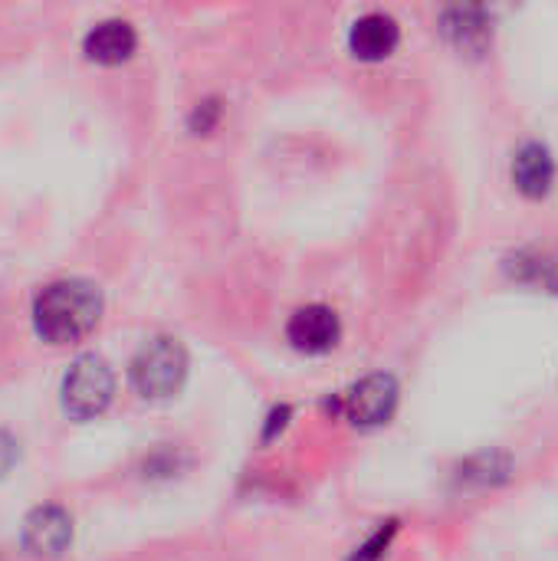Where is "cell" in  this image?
Here are the masks:
<instances>
[{
    "mask_svg": "<svg viewBox=\"0 0 558 561\" xmlns=\"http://www.w3.org/2000/svg\"><path fill=\"white\" fill-rule=\"evenodd\" d=\"M102 316V293L89 279L49 283L33 302V325L39 339L53 345H69L86 339Z\"/></svg>",
    "mask_w": 558,
    "mask_h": 561,
    "instance_id": "6da1fadb",
    "label": "cell"
},
{
    "mask_svg": "<svg viewBox=\"0 0 558 561\" xmlns=\"http://www.w3.org/2000/svg\"><path fill=\"white\" fill-rule=\"evenodd\" d=\"M187 378V352L178 339H151L132 362V385L141 398L161 401L181 391Z\"/></svg>",
    "mask_w": 558,
    "mask_h": 561,
    "instance_id": "7a4b0ae2",
    "label": "cell"
},
{
    "mask_svg": "<svg viewBox=\"0 0 558 561\" xmlns=\"http://www.w3.org/2000/svg\"><path fill=\"white\" fill-rule=\"evenodd\" d=\"M115 378L112 368L99 355H82L62 378V411L76 421H89L102 414L112 401Z\"/></svg>",
    "mask_w": 558,
    "mask_h": 561,
    "instance_id": "3957f363",
    "label": "cell"
},
{
    "mask_svg": "<svg viewBox=\"0 0 558 561\" xmlns=\"http://www.w3.org/2000/svg\"><path fill=\"white\" fill-rule=\"evenodd\" d=\"M339 408L358 427L388 424L398 408V385L391 375H368L339 398Z\"/></svg>",
    "mask_w": 558,
    "mask_h": 561,
    "instance_id": "277c9868",
    "label": "cell"
},
{
    "mask_svg": "<svg viewBox=\"0 0 558 561\" xmlns=\"http://www.w3.org/2000/svg\"><path fill=\"white\" fill-rule=\"evenodd\" d=\"M72 542V519L59 506H39L23 523V546L36 559H59Z\"/></svg>",
    "mask_w": 558,
    "mask_h": 561,
    "instance_id": "5b68a950",
    "label": "cell"
},
{
    "mask_svg": "<svg viewBox=\"0 0 558 561\" xmlns=\"http://www.w3.org/2000/svg\"><path fill=\"white\" fill-rule=\"evenodd\" d=\"M286 335L299 352L319 355V352L335 348V342L342 335V325H339V316L329 306H306L289 319Z\"/></svg>",
    "mask_w": 558,
    "mask_h": 561,
    "instance_id": "8992f818",
    "label": "cell"
},
{
    "mask_svg": "<svg viewBox=\"0 0 558 561\" xmlns=\"http://www.w3.org/2000/svg\"><path fill=\"white\" fill-rule=\"evenodd\" d=\"M398 39H401V30L388 13H365L352 23V33H349L352 53L365 62L388 59L398 49Z\"/></svg>",
    "mask_w": 558,
    "mask_h": 561,
    "instance_id": "52a82bcc",
    "label": "cell"
},
{
    "mask_svg": "<svg viewBox=\"0 0 558 561\" xmlns=\"http://www.w3.org/2000/svg\"><path fill=\"white\" fill-rule=\"evenodd\" d=\"M135 46H138V33L128 20H102L86 33V43H82L86 56L105 66L125 62L135 53Z\"/></svg>",
    "mask_w": 558,
    "mask_h": 561,
    "instance_id": "ba28073f",
    "label": "cell"
},
{
    "mask_svg": "<svg viewBox=\"0 0 558 561\" xmlns=\"http://www.w3.org/2000/svg\"><path fill=\"white\" fill-rule=\"evenodd\" d=\"M553 178H556V161H553V154H549L546 145L529 141V145H523V148L516 151L513 181H516V187H520L526 197H543V194H549Z\"/></svg>",
    "mask_w": 558,
    "mask_h": 561,
    "instance_id": "9c48e42d",
    "label": "cell"
},
{
    "mask_svg": "<svg viewBox=\"0 0 558 561\" xmlns=\"http://www.w3.org/2000/svg\"><path fill=\"white\" fill-rule=\"evenodd\" d=\"M444 30H447V36H451L457 46H464V49H480V46L490 39V33H493V26H490L487 13H483V10H477V7H457V10H447V16H444Z\"/></svg>",
    "mask_w": 558,
    "mask_h": 561,
    "instance_id": "30bf717a",
    "label": "cell"
},
{
    "mask_svg": "<svg viewBox=\"0 0 558 561\" xmlns=\"http://www.w3.org/2000/svg\"><path fill=\"white\" fill-rule=\"evenodd\" d=\"M395 533H398V526L395 523H388V526H382L362 549H355V556L352 561H378L385 552H388V546H391V539H395Z\"/></svg>",
    "mask_w": 558,
    "mask_h": 561,
    "instance_id": "8fae6325",
    "label": "cell"
},
{
    "mask_svg": "<svg viewBox=\"0 0 558 561\" xmlns=\"http://www.w3.org/2000/svg\"><path fill=\"white\" fill-rule=\"evenodd\" d=\"M217 115H220V105H217L214 99L197 102V108L191 112V128H194L197 135H204V131H210V128H214Z\"/></svg>",
    "mask_w": 558,
    "mask_h": 561,
    "instance_id": "7c38bea8",
    "label": "cell"
},
{
    "mask_svg": "<svg viewBox=\"0 0 558 561\" xmlns=\"http://www.w3.org/2000/svg\"><path fill=\"white\" fill-rule=\"evenodd\" d=\"M13 460H16V444H13L10 434L0 431V477L13 467Z\"/></svg>",
    "mask_w": 558,
    "mask_h": 561,
    "instance_id": "4fadbf2b",
    "label": "cell"
},
{
    "mask_svg": "<svg viewBox=\"0 0 558 561\" xmlns=\"http://www.w3.org/2000/svg\"><path fill=\"white\" fill-rule=\"evenodd\" d=\"M549 286L558 289V263H553V273H549Z\"/></svg>",
    "mask_w": 558,
    "mask_h": 561,
    "instance_id": "5bb4252c",
    "label": "cell"
}]
</instances>
